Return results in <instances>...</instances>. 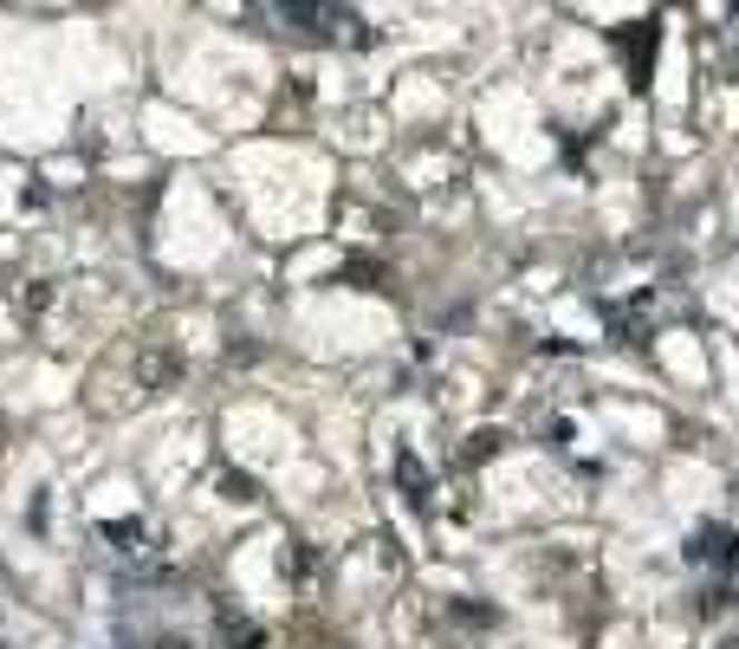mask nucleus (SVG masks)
Here are the masks:
<instances>
[{"label": "nucleus", "instance_id": "nucleus-3", "mask_svg": "<svg viewBox=\"0 0 739 649\" xmlns=\"http://www.w3.org/2000/svg\"><path fill=\"white\" fill-rule=\"evenodd\" d=\"M733 27H739V0H733Z\"/></svg>", "mask_w": 739, "mask_h": 649}, {"label": "nucleus", "instance_id": "nucleus-1", "mask_svg": "<svg viewBox=\"0 0 739 649\" xmlns=\"http://www.w3.org/2000/svg\"><path fill=\"white\" fill-rule=\"evenodd\" d=\"M688 559H694V566H720V572H733V533L701 527V533H694V545H688Z\"/></svg>", "mask_w": 739, "mask_h": 649}, {"label": "nucleus", "instance_id": "nucleus-2", "mask_svg": "<svg viewBox=\"0 0 739 649\" xmlns=\"http://www.w3.org/2000/svg\"><path fill=\"white\" fill-rule=\"evenodd\" d=\"M396 474H403L408 500H415V507H428V481H422V468H415V455H403V461H396Z\"/></svg>", "mask_w": 739, "mask_h": 649}]
</instances>
